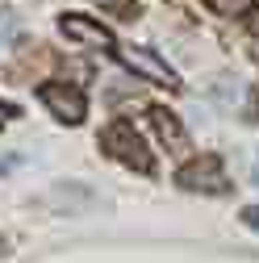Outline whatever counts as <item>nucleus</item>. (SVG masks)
Returning a JSON list of instances; mask_svg holds the SVG:
<instances>
[{
    "mask_svg": "<svg viewBox=\"0 0 259 263\" xmlns=\"http://www.w3.org/2000/svg\"><path fill=\"white\" fill-rule=\"evenodd\" d=\"M101 146L117 159V163H125V167H134L138 176H151L155 172V159H151V151H146V142L138 138V129L130 125V121H113L105 134H101Z\"/></svg>",
    "mask_w": 259,
    "mask_h": 263,
    "instance_id": "obj_1",
    "label": "nucleus"
},
{
    "mask_svg": "<svg viewBox=\"0 0 259 263\" xmlns=\"http://www.w3.org/2000/svg\"><path fill=\"white\" fill-rule=\"evenodd\" d=\"M176 184H180L184 192H209V196H221L226 188H230L226 167H221L217 155H201V159L184 163V167L176 172Z\"/></svg>",
    "mask_w": 259,
    "mask_h": 263,
    "instance_id": "obj_2",
    "label": "nucleus"
},
{
    "mask_svg": "<svg viewBox=\"0 0 259 263\" xmlns=\"http://www.w3.org/2000/svg\"><path fill=\"white\" fill-rule=\"evenodd\" d=\"M113 54H117V63H121L125 71H134V76H142V80H151V84H163V88H180L176 71H172L155 50H146V46H117Z\"/></svg>",
    "mask_w": 259,
    "mask_h": 263,
    "instance_id": "obj_3",
    "label": "nucleus"
},
{
    "mask_svg": "<svg viewBox=\"0 0 259 263\" xmlns=\"http://www.w3.org/2000/svg\"><path fill=\"white\" fill-rule=\"evenodd\" d=\"M59 34L63 38H71L80 46H92V50H117V38H113V29L101 25V21H92L84 13H67V17H59Z\"/></svg>",
    "mask_w": 259,
    "mask_h": 263,
    "instance_id": "obj_4",
    "label": "nucleus"
},
{
    "mask_svg": "<svg viewBox=\"0 0 259 263\" xmlns=\"http://www.w3.org/2000/svg\"><path fill=\"white\" fill-rule=\"evenodd\" d=\"M42 105L67 125H80L84 113H88V101L76 84H42Z\"/></svg>",
    "mask_w": 259,
    "mask_h": 263,
    "instance_id": "obj_5",
    "label": "nucleus"
},
{
    "mask_svg": "<svg viewBox=\"0 0 259 263\" xmlns=\"http://www.w3.org/2000/svg\"><path fill=\"white\" fill-rule=\"evenodd\" d=\"M151 125H155V134L168 142V151H172V155H184V151H188V129L180 125V117H176L172 109L155 105V109H151Z\"/></svg>",
    "mask_w": 259,
    "mask_h": 263,
    "instance_id": "obj_6",
    "label": "nucleus"
},
{
    "mask_svg": "<svg viewBox=\"0 0 259 263\" xmlns=\"http://www.w3.org/2000/svg\"><path fill=\"white\" fill-rule=\"evenodd\" d=\"M42 205L54 209V213H84L92 205V192L80 188V184H59V188L42 192Z\"/></svg>",
    "mask_w": 259,
    "mask_h": 263,
    "instance_id": "obj_7",
    "label": "nucleus"
},
{
    "mask_svg": "<svg viewBox=\"0 0 259 263\" xmlns=\"http://www.w3.org/2000/svg\"><path fill=\"white\" fill-rule=\"evenodd\" d=\"M92 5H101L105 13H113V17H138V0H92Z\"/></svg>",
    "mask_w": 259,
    "mask_h": 263,
    "instance_id": "obj_8",
    "label": "nucleus"
},
{
    "mask_svg": "<svg viewBox=\"0 0 259 263\" xmlns=\"http://www.w3.org/2000/svg\"><path fill=\"white\" fill-rule=\"evenodd\" d=\"M243 226L259 230V205H247V209H243Z\"/></svg>",
    "mask_w": 259,
    "mask_h": 263,
    "instance_id": "obj_9",
    "label": "nucleus"
},
{
    "mask_svg": "<svg viewBox=\"0 0 259 263\" xmlns=\"http://www.w3.org/2000/svg\"><path fill=\"white\" fill-rule=\"evenodd\" d=\"M13 113H17V109H13V105H5V101H0V125H5V121H9V117H13Z\"/></svg>",
    "mask_w": 259,
    "mask_h": 263,
    "instance_id": "obj_10",
    "label": "nucleus"
},
{
    "mask_svg": "<svg viewBox=\"0 0 259 263\" xmlns=\"http://www.w3.org/2000/svg\"><path fill=\"white\" fill-rule=\"evenodd\" d=\"M247 25H251V34L259 38V9H251V21H247Z\"/></svg>",
    "mask_w": 259,
    "mask_h": 263,
    "instance_id": "obj_11",
    "label": "nucleus"
},
{
    "mask_svg": "<svg viewBox=\"0 0 259 263\" xmlns=\"http://www.w3.org/2000/svg\"><path fill=\"white\" fill-rule=\"evenodd\" d=\"M251 113H255V121H259V92H255V105H251Z\"/></svg>",
    "mask_w": 259,
    "mask_h": 263,
    "instance_id": "obj_12",
    "label": "nucleus"
},
{
    "mask_svg": "<svg viewBox=\"0 0 259 263\" xmlns=\"http://www.w3.org/2000/svg\"><path fill=\"white\" fill-rule=\"evenodd\" d=\"M5 251H9V247H5V238H0V255H5Z\"/></svg>",
    "mask_w": 259,
    "mask_h": 263,
    "instance_id": "obj_13",
    "label": "nucleus"
},
{
    "mask_svg": "<svg viewBox=\"0 0 259 263\" xmlns=\"http://www.w3.org/2000/svg\"><path fill=\"white\" fill-rule=\"evenodd\" d=\"M255 184H259V163H255Z\"/></svg>",
    "mask_w": 259,
    "mask_h": 263,
    "instance_id": "obj_14",
    "label": "nucleus"
}]
</instances>
